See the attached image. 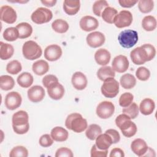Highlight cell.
Here are the masks:
<instances>
[{
	"label": "cell",
	"mask_w": 157,
	"mask_h": 157,
	"mask_svg": "<svg viewBox=\"0 0 157 157\" xmlns=\"http://www.w3.org/2000/svg\"><path fill=\"white\" fill-rule=\"evenodd\" d=\"M155 55V47L151 44H146L133 49L130 53V57L135 64L141 65L153 59Z\"/></svg>",
	"instance_id": "6da1fadb"
},
{
	"label": "cell",
	"mask_w": 157,
	"mask_h": 157,
	"mask_svg": "<svg viewBox=\"0 0 157 157\" xmlns=\"http://www.w3.org/2000/svg\"><path fill=\"white\" fill-rule=\"evenodd\" d=\"M13 131L18 134H24L29 129V116L26 112L19 110L15 112L12 118Z\"/></svg>",
	"instance_id": "7a4b0ae2"
},
{
	"label": "cell",
	"mask_w": 157,
	"mask_h": 157,
	"mask_svg": "<svg viewBox=\"0 0 157 157\" xmlns=\"http://www.w3.org/2000/svg\"><path fill=\"white\" fill-rule=\"evenodd\" d=\"M115 124L120 128L123 136L126 137H131L137 132L136 124L131 121L128 116L124 113L119 115L116 118Z\"/></svg>",
	"instance_id": "3957f363"
},
{
	"label": "cell",
	"mask_w": 157,
	"mask_h": 157,
	"mask_svg": "<svg viewBox=\"0 0 157 157\" xmlns=\"http://www.w3.org/2000/svg\"><path fill=\"white\" fill-rule=\"evenodd\" d=\"M66 127L75 132L80 133L85 131L88 127L86 119L83 118L81 114L73 113L67 116L65 121Z\"/></svg>",
	"instance_id": "277c9868"
},
{
	"label": "cell",
	"mask_w": 157,
	"mask_h": 157,
	"mask_svg": "<svg viewBox=\"0 0 157 157\" xmlns=\"http://www.w3.org/2000/svg\"><path fill=\"white\" fill-rule=\"evenodd\" d=\"M23 56L29 60H34L40 58L42 50L39 45L33 40H28L24 43L22 47Z\"/></svg>",
	"instance_id": "5b68a950"
},
{
	"label": "cell",
	"mask_w": 157,
	"mask_h": 157,
	"mask_svg": "<svg viewBox=\"0 0 157 157\" xmlns=\"http://www.w3.org/2000/svg\"><path fill=\"white\" fill-rule=\"evenodd\" d=\"M138 38L137 32L132 29L124 30L118 36L119 44L121 47L126 48L134 46L138 41Z\"/></svg>",
	"instance_id": "8992f818"
},
{
	"label": "cell",
	"mask_w": 157,
	"mask_h": 157,
	"mask_svg": "<svg viewBox=\"0 0 157 157\" xmlns=\"http://www.w3.org/2000/svg\"><path fill=\"white\" fill-rule=\"evenodd\" d=\"M102 94L106 98H115L119 92V83L113 77L108 78L104 81L101 86Z\"/></svg>",
	"instance_id": "52a82bcc"
},
{
	"label": "cell",
	"mask_w": 157,
	"mask_h": 157,
	"mask_svg": "<svg viewBox=\"0 0 157 157\" xmlns=\"http://www.w3.org/2000/svg\"><path fill=\"white\" fill-rule=\"evenodd\" d=\"M53 17V13L50 10L45 7H39L31 14L32 21L38 25L49 22Z\"/></svg>",
	"instance_id": "ba28073f"
},
{
	"label": "cell",
	"mask_w": 157,
	"mask_h": 157,
	"mask_svg": "<svg viewBox=\"0 0 157 157\" xmlns=\"http://www.w3.org/2000/svg\"><path fill=\"white\" fill-rule=\"evenodd\" d=\"M132 15L129 10H123L120 11L115 17L113 23L118 28L129 26L132 22Z\"/></svg>",
	"instance_id": "9c48e42d"
},
{
	"label": "cell",
	"mask_w": 157,
	"mask_h": 157,
	"mask_svg": "<svg viewBox=\"0 0 157 157\" xmlns=\"http://www.w3.org/2000/svg\"><path fill=\"white\" fill-rule=\"evenodd\" d=\"M115 111V106L110 101H104L100 102L96 108L97 115L102 119H107L112 117Z\"/></svg>",
	"instance_id": "30bf717a"
},
{
	"label": "cell",
	"mask_w": 157,
	"mask_h": 157,
	"mask_svg": "<svg viewBox=\"0 0 157 157\" xmlns=\"http://www.w3.org/2000/svg\"><path fill=\"white\" fill-rule=\"evenodd\" d=\"M22 98L20 94L16 91H11L7 93L5 98V105L10 110H13L21 105Z\"/></svg>",
	"instance_id": "8fae6325"
},
{
	"label": "cell",
	"mask_w": 157,
	"mask_h": 157,
	"mask_svg": "<svg viewBox=\"0 0 157 157\" xmlns=\"http://www.w3.org/2000/svg\"><path fill=\"white\" fill-rule=\"evenodd\" d=\"M1 20L8 24H12L17 20V15L16 11L9 6L1 7Z\"/></svg>",
	"instance_id": "7c38bea8"
},
{
	"label": "cell",
	"mask_w": 157,
	"mask_h": 157,
	"mask_svg": "<svg viewBox=\"0 0 157 157\" xmlns=\"http://www.w3.org/2000/svg\"><path fill=\"white\" fill-rule=\"evenodd\" d=\"M86 42L92 48H98L102 45L105 40V36L99 31H94L86 36Z\"/></svg>",
	"instance_id": "4fadbf2b"
},
{
	"label": "cell",
	"mask_w": 157,
	"mask_h": 157,
	"mask_svg": "<svg viewBox=\"0 0 157 157\" xmlns=\"http://www.w3.org/2000/svg\"><path fill=\"white\" fill-rule=\"evenodd\" d=\"M129 61L127 57L124 55H120L115 56L112 63V69L114 71L118 73H123L126 72L129 67Z\"/></svg>",
	"instance_id": "5bb4252c"
},
{
	"label": "cell",
	"mask_w": 157,
	"mask_h": 157,
	"mask_svg": "<svg viewBox=\"0 0 157 157\" xmlns=\"http://www.w3.org/2000/svg\"><path fill=\"white\" fill-rule=\"evenodd\" d=\"M62 55V49L60 46L52 44L47 46L44 50V57L49 61L58 60Z\"/></svg>",
	"instance_id": "9a60e30c"
},
{
	"label": "cell",
	"mask_w": 157,
	"mask_h": 157,
	"mask_svg": "<svg viewBox=\"0 0 157 157\" xmlns=\"http://www.w3.org/2000/svg\"><path fill=\"white\" fill-rule=\"evenodd\" d=\"M45 95L44 88L40 85H34L28 90V97L30 101L37 103L41 101Z\"/></svg>",
	"instance_id": "2e32d148"
},
{
	"label": "cell",
	"mask_w": 157,
	"mask_h": 157,
	"mask_svg": "<svg viewBox=\"0 0 157 157\" xmlns=\"http://www.w3.org/2000/svg\"><path fill=\"white\" fill-rule=\"evenodd\" d=\"M79 25L82 30L89 32L96 29L99 26V22L96 18L90 15H86L80 19Z\"/></svg>",
	"instance_id": "e0dca14e"
},
{
	"label": "cell",
	"mask_w": 157,
	"mask_h": 157,
	"mask_svg": "<svg viewBox=\"0 0 157 157\" xmlns=\"http://www.w3.org/2000/svg\"><path fill=\"white\" fill-rule=\"evenodd\" d=\"M47 89L49 97L54 100L61 99L64 94V88L58 82L52 83Z\"/></svg>",
	"instance_id": "ac0fdd59"
},
{
	"label": "cell",
	"mask_w": 157,
	"mask_h": 157,
	"mask_svg": "<svg viewBox=\"0 0 157 157\" xmlns=\"http://www.w3.org/2000/svg\"><path fill=\"white\" fill-rule=\"evenodd\" d=\"M131 149L132 152L138 156H144L147 152L148 147L144 140L138 138L132 142Z\"/></svg>",
	"instance_id": "d6986e66"
},
{
	"label": "cell",
	"mask_w": 157,
	"mask_h": 157,
	"mask_svg": "<svg viewBox=\"0 0 157 157\" xmlns=\"http://www.w3.org/2000/svg\"><path fill=\"white\" fill-rule=\"evenodd\" d=\"M71 82L73 86L77 90H84L87 86L88 80L83 73L75 72L72 76Z\"/></svg>",
	"instance_id": "ffe728a7"
},
{
	"label": "cell",
	"mask_w": 157,
	"mask_h": 157,
	"mask_svg": "<svg viewBox=\"0 0 157 157\" xmlns=\"http://www.w3.org/2000/svg\"><path fill=\"white\" fill-rule=\"evenodd\" d=\"M112 144H113L112 139L110 135L106 132L101 134L96 139L95 145L99 150H108Z\"/></svg>",
	"instance_id": "44dd1931"
},
{
	"label": "cell",
	"mask_w": 157,
	"mask_h": 157,
	"mask_svg": "<svg viewBox=\"0 0 157 157\" xmlns=\"http://www.w3.org/2000/svg\"><path fill=\"white\" fill-rule=\"evenodd\" d=\"M80 2L79 0H65L63 2V9L69 15H75L80 10Z\"/></svg>",
	"instance_id": "7402d4cb"
},
{
	"label": "cell",
	"mask_w": 157,
	"mask_h": 157,
	"mask_svg": "<svg viewBox=\"0 0 157 157\" xmlns=\"http://www.w3.org/2000/svg\"><path fill=\"white\" fill-rule=\"evenodd\" d=\"M110 53L105 48L98 49L94 54V59L96 62L101 66L107 65L110 60Z\"/></svg>",
	"instance_id": "603a6c76"
},
{
	"label": "cell",
	"mask_w": 157,
	"mask_h": 157,
	"mask_svg": "<svg viewBox=\"0 0 157 157\" xmlns=\"http://www.w3.org/2000/svg\"><path fill=\"white\" fill-rule=\"evenodd\" d=\"M50 136L55 141L64 142L67 139L69 133L64 128L61 126H56L52 129Z\"/></svg>",
	"instance_id": "cb8c5ba5"
},
{
	"label": "cell",
	"mask_w": 157,
	"mask_h": 157,
	"mask_svg": "<svg viewBox=\"0 0 157 157\" xmlns=\"http://www.w3.org/2000/svg\"><path fill=\"white\" fill-rule=\"evenodd\" d=\"M155 108V104L153 99L150 98H145L140 103L139 110L142 114L148 115L151 114Z\"/></svg>",
	"instance_id": "d4e9b609"
},
{
	"label": "cell",
	"mask_w": 157,
	"mask_h": 157,
	"mask_svg": "<svg viewBox=\"0 0 157 157\" xmlns=\"http://www.w3.org/2000/svg\"><path fill=\"white\" fill-rule=\"evenodd\" d=\"M32 69L33 72L36 75H42L48 71L49 64L46 61L40 59L33 64Z\"/></svg>",
	"instance_id": "484cf974"
},
{
	"label": "cell",
	"mask_w": 157,
	"mask_h": 157,
	"mask_svg": "<svg viewBox=\"0 0 157 157\" xmlns=\"http://www.w3.org/2000/svg\"><path fill=\"white\" fill-rule=\"evenodd\" d=\"M15 28L18 31L20 39L28 38L33 33V28L31 25L26 22L20 23L18 24Z\"/></svg>",
	"instance_id": "4316f807"
},
{
	"label": "cell",
	"mask_w": 157,
	"mask_h": 157,
	"mask_svg": "<svg viewBox=\"0 0 157 157\" xmlns=\"http://www.w3.org/2000/svg\"><path fill=\"white\" fill-rule=\"evenodd\" d=\"M120 83L123 88L129 90L136 85V79L133 75L128 73L123 75L120 77Z\"/></svg>",
	"instance_id": "83f0119b"
},
{
	"label": "cell",
	"mask_w": 157,
	"mask_h": 157,
	"mask_svg": "<svg viewBox=\"0 0 157 157\" xmlns=\"http://www.w3.org/2000/svg\"><path fill=\"white\" fill-rule=\"evenodd\" d=\"M0 58L2 60H7L10 58L14 53L13 47L9 44L0 42Z\"/></svg>",
	"instance_id": "f1b7e54d"
},
{
	"label": "cell",
	"mask_w": 157,
	"mask_h": 157,
	"mask_svg": "<svg viewBox=\"0 0 157 157\" xmlns=\"http://www.w3.org/2000/svg\"><path fill=\"white\" fill-rule=\"evenodd\" d=\"M33 75L27 72H24L21 74H20L17 79V83H18V85L22 87V88H28L30 86H31V85L33 83Z\"/></svg>",
	"instance_id": "f546056e"
},
{
	"label": "cell",
	"mask_w": 157,
	"mask_h": 157,
	"mask_svg": "<svg viewBox=\"0 0 157 157\" xmlns=\"http://www.w3.org/2000/svg\"><path fill=\"white\" fill-rule=\"evenodd\" d=\"M115 76V72L110 66H102L97 72V77L101 81H104L108 78Z\"/></svg>",
	"instance_id": "4dcf8cb0"
},
{
	"label": "cell",
	"mask_w": 157,
	"mask_h": 157,
	"mask_svg": "<svg viewBox=\"0 0 157 157\" xmlns=\"http://www.w3.org/2000/svg\"><path fill=\"white\" fill-rule=\"evenodd\" d=\"M52 29L58 33H64L69 29V26L67 22L63 19H56L52 23Z\"/></svg>",
	"instance_id": "1f68e13d"
},
{
	"label": "cell",
	"mask_w": 157,
	"mask_h": 157,
	"mask_svg": "<svg viewBox=\"0 0 157 157\" xmlns=\"http://www.w3.org/2000/svg\"><path fill=\"white\" fill-rule=\"evenodd\" d=\"M102 134V129L100 126L96 124H91L88 127H87L85 134L88 139L93 140L96 139V137Z\"/></svg>",
	"instance_id": "d6a6232c"
},
{
	"label": "cell",
	"mask_w": 157,
	"mask_h": 157,
	"mask_svg": "<svg viewBox=\"0 0 157 157\" xmlns=\"http://www.w3.org/2000/svg\"><path fill=\"white\" fill-rule=\"evenodd\" d=\"M117 14L118 12L115 8L109 6L104 10L101 14V17L106 23L112 24L113 23L114 18Z\"/></svg>",
	"instance_id": "836d02e7"
},
{
	"label": "cell",
	"mask_w": 157,
	"mask_h": 157,
	"mask_svg": "<svg viewBox=\"0 0 157 157\" xmlns=\"http://www.w3.org/2000/svg\"><path fill=\"white\" fill-rule=\"evenodd\" d=\"M15 85L13 78L8 75H2L0 77V87L1 90L8 91L12 90Z\"/></svg>",
	"instance_id": "e575fe53"
},
{
	"label": "cell",
	"mask_w": 157,
	"mask_h": 157,
	"mask_svg": "<svg viewBox=\"0 0 157 157\" xmlns=\"http://www.w3.org/2000/svg\"><path fill=\"white\" fill-rule=\"evenodd\" d=\"M142 28L147 31H152L156 28V18L152 15L145 16L142 21Z\"/></svg>",
	"instance_id": "d590c367"
},
{
	"label": "cell",
	"mask_w": 157,
	"mask_h": 157,
	"mask_svg": "<svg viewBox=\"0 0 157 157\" xmlns=\"http://www.w3.org/2000/svg\"><path fill=\"white\" fill-rule=\"evenodd\" d=\"M3 37L7 41H15L19 37L18 31L15 27L7 28L3 32Z\"/></svg>",
	"instance_id": "8d00e7d4"
},
{
	"label": "cell",
	"mask_w": 157,
	"mask_h": 157,
	"mask_svg": "<svg viewBox=\"0 0 157 157\" xmlns=\"http://www.w3.org/2000/svg\"><path fill=\"white\" fill-rule=\"evenodd\" d=\"M139 107L135 102H132L129 106L124 107L123 110V113L128 116L131 119L136 118L139 115Z\"/></svg>",
	"instance_id": "74e56055"
},
{
	"label": "cell",
	"mask_w": 157,
	"mask_h": 157,
	"mask_svg": "<svg viewBox=\"0 0 157 157\" xmlns=\"http://www.w3.org/2000/svg\"><path fill=\"white\" fill-rule=\"evenodd\" d=\"M109 7L108 2L105 0L96 1L93 5V12L94 15L101 17L104 10Z\"/></svg>",
	"instance_id": "f35d334b"
},
{
	"label": "cell",
	"mask_w": 157,
	"mask_h": 157,
	"mask_svg": "<svg viewBox=\"0 0 157 157\" xmlns=\"http://www.w3.org/2000/svg\"><path fill=\"white\" fill-rule=\"evenodd\" d=\"M154 7V2L152 0H140L138 3L139 10L144 13L150 12Z\"/></svg>",
	"instance_id": "ab89813d"
},
{
	"label": "cell",
	"mask_w": 157,
	"mask_h": 157,
	"mask_svg": "<svg viewBox=\"0 0 157 157\" xmlns=\"http://www.w3.org/2000/svg\"><path fill=\"white\" fill-rule=\"evenodd\" d=\"M21 64L17 60H12L10 61L6 66L7 72L12 75L18 74L21 71Z\"/></svg>",
	"instance_id": "60d3db41"
},
{
	"label": "cell",
	"mask_w": 157,
	"mask_h": 157,
	"mask_svg": "<svg viewBox=\"0 0 157 157\" xmlns=\"http://www.w3.org/2000/svg\"><path fill=\"white\" fill-rule=\"evenodd\" d=\"M28 156V150L25 147L21 145L13 147L9 154L10 157H27Z\"/></svg>",
	"instance_id": "b9f144b4"
},
{
	"label": "cell",
	"mask_w": 157,
	"mask_h": 157,
	"mask_svg": "<svg viewBox=\"0 0 157 157\" xmlns=\"http://www.w3.org/2000/svg\"><path fill=\"white\" fill-rule=\"evenodd\" d=\"M134 99V96L132 94L129 92L123 93L119 98V104L122 107H126L129 106Z\"/></svg>",
	"instance_id": "7bdbcfd3"
},
{
	"label": "cell",
	"mask_w": 157,
	"mask_h": 157,
	"mask_svg": "<svg viewBox=\"0 0 157 157\" xmlns=\"http://www.w3.org/2000/svg\"><path fill=\"white\" fill-rule=\"evenodd\" d=\"M136 75L139 80L146 81L150 78V72L145 67L141 66L137 68V69L136 70Z\"/></svg>",
	"instance_id": "ee69618b"
},
{
	"label": "cell",
	"mask_w": 157,
	"mask_h": 157,
	"mask_svg": "<svg viewBox=\"0 0 157 157\" xmlns=\"http://www.w3.org/2000/svg\"><path fill=\"white\" fill-rule=\"evenodd\" d=\"M39 142L40 146L43 147H48L53 144V139L50 135L46 134L42 135L40 137Z\"/></svg>",
	"instance_id": "f6af8a7d"
},
{
	"label": "cell",
	"mask_w": 157,
	"mask_h": 157,
	"mask_svg": "<svg viewBox=\"0 0 157 157\" xmlns=\"http://www.w3.org/2000/svg\"><path fill=\"white\" fill-rule=\"evenodd\" d=\"M108 150H102L97 148L94 144L93 145L91 149V157H106L107 156Z\"/></svg>",
	"instance_id": "bcb514c9"
},
{
	"label": "cell",
	"mask_w": 157,
	"mask_h": 157,
	"mask_svg": "<svg viewBox=\"0 0 157 157\" xmlns=\"http://www.w3.org/2000/svg\"><path fill=\"white\" fill-rule=\"evenodd\" d=\"M74 156L71 150L66 147H61L58 148L55 153L56 157L61 156H67V157H72Z\"/></svg>",
	"instance_id": "7dc6e473"
},
{
	"label": "cell",
	"mask_w": 157,
	"mask_h": 157,
	"mask_svg": "<svg viewBox=\"0 0 157 157\" xmlns=\"http://www.w3.org/2000/svg\"><path fill=\"white\" fill-rule=\"evenodd\" d=\"M57 82H58V78L55 75H52V74L47 75L44 76V77L42 78V84L44 86V87L47 88L52 83Z\"/></svg>",
	"instance_id": "c3c4849f"
},
{
	"label": "cell",
	"mask_w": 157,
	"mask_h": 157,
	"mask_svg": "<svg viewBox=\"0 0 157 157\" xmlns=\"http://www.w3.org/2000/svg\"><path fill=\"white\" fill-rule=\"evenodd\" d=\"M105 132L107 133L108 134L110 135V136L112 137V140H113V144H117L118 142L120 140V136L119 132L113 129H109L107 130Z\"/></svg>",
	"instance_id": "681fc988"
},
{
	"label": "cell",
	"mask_w": 157,
	"mask_h": 157,
	"mask_svg": "<svg viewBox=\"0 0 157 157\" xmlns=\"http://www.w3.org/2000/svg\"><path fill=\"white\" fill-rule=\"evenodd\" d=\"M137 2V1H134V0H119L118 3L120 5L125 8H130L133 7L136 3Z\"/></svg>",
	"instance_id": "f907efd6"
},
{
	"label": "cell",
	"mask_w": 157,
	"mask_h": 157,
	"mask_svg": "<svg viewBox=\"0 0 157 157\" xmlns=\"http://www.w3.org/2000/svg\"><path fill=\"white\" fill-rule=\"evenodd\" d=\"M110 157H124V151L120 148H113L110 153L109 155Z\"/></svg>",
	"instance_id": "816d5d0a"
},
{
	"label": "cell",
	"mask_w": 157,
	"mask_h": 157,
	"mask_svg": "<svg viewBox=\"0 0 157 157\" xmlns=\"http://www.w3.org/2000/svg\"><path fill=\"white\" fill-rule=\"evenodd\" d=\"M41 2L45 6L47 7H53V6L55 5L56 3V0H44V1H41Z\"/></svg>",
	"instance_id": "f5cc1de1"
}]
</instances>
